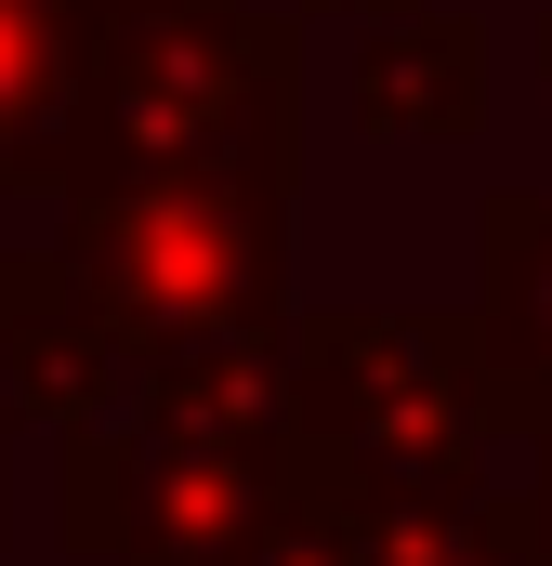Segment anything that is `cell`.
Instances as JSON below:
<instances>
[{
  "label": "cell",
  "mask_w": 552,
  "mask_h": 566,
  "mask_svg": "<svg viewBox=\"0 0 552 566\" xmlns=\"http://www.w3.org/2000/svg\"><path fill=\"white\" fill-rule=\"evenodd\" d=\"M171 158H302L289 0H79V119L53 198Z\"/></svg>",
  "instance_id": "cell-1"
},
{
  "label": "cell",
  "mask_w": 552,
  "mask_h": 566,
  "mask_svg": "<svg viewBox=\"0 0 552 566\" xmlns=\"http://www.w3.org/2000/svg\"><path fill=\"white\" fill-rule=\"evenodd\" d=\"M289 448L329 488H460L513 448L474 303H316L289 316Z\"/></svg>",
  "instance_id": "cell-2"
},
{
  "label": "cell",
  "mask_w": 552,
  "mask_h": 566,
  "mask_svg": "<svg viewBox=\"0 0 552 566\" xmlns=\"http://www.w3.org/2000/svg\"><path fill=\"white\" fill-rule=\"evenodd\" d=\"M53 264L93 290L132 343L158 329H224V316H289V211L302 158H171V171H106L53 198Z\"/></svg>",
  "instance_id": "cell-3"
},
{
  "label": "cell",
  "mask_w": 552,
  "mask_h": 566,
  "mask_svg": "<svg viewBox=\"0 0 552 566\" xmlns=\"http://www.w3.org/2000/svg\"><path fill=\"white\" fill-rule=\"evenodd\" d=\"M276 501H289V434H198L132 409L53 434V541L93 566H237Z\"/></svg>",
  "instance_id": "cell-4"
},
{
  "label": "cell",
  "mask_w": 552,
  "mask_h": 566,
  "mask_svg": "<svg viewBox=\"0 0 552 566\" xmlns=\"http://www.w3.org/2000/svg\"><path fill=\"white\" fill-rule=\"evenodd\" d=\"M119 409H132V329L53 251H13V290H0V422L79 434V422H119Z\"/></svg>",
  "instance_id": "cell-5"
},
{
  "label": "cell",
  "mask_w": 552,
  "mask_h": 566,
  "mask_svg": "<svg viewBox=\"0 0 552 566\" xmlns=\"http://www.w3.org/2000/svg\"><path fill=\"white\" fill-rule=\"evenodd\" d=\"M342 119L369 145H474L487 133V27L447 0H395L342 53Z\"/></svg>",
  "instance_id": "cell-6"
},
{
  "label": "cell",
  "mask_w": 552,
  "mask_h": 566,
  "mask_svg": "<svg viewBox=\"0 0 552 566\" xmlns=\"http://www.w3.org/2000/svg\"><path fill=\"white\" fill-rule=\"evenodd\" d=\"M132 422L289 434V316H224V329H158V343H132Z\"/></svg>",
  "instance_id": "cell-7"
},
{
  "label": "cell",
  "mask_w": 552,
  "mask_h": 566,
  "mask_svg": "<svg viewBox=\"0 0 552 566\" xmlns=\"http://www.w3.org/2000/svg\"><path fill=\"white\" fill-rule=\"evenodd\" d=\"M329 501H342L355 566H552V527L500 474H460V488H329Z\"/></svg>",
  "instance_id": "cell-8"
},
{
  "label": "cell",
  "mask_w": 552,
  "mask_h": 566,
  "mask_svg": "<svg viewBox=\"0 0 552 566\" xmlns=\"http://www.w3.org/2000/svg\"><path fill=\"white\" fill-rule=\"evenodd\" d=\"M474 329L500 356V409L527 434L552 396V185H500L474 211Z\"/></svg>",
  "instance_id": "cell-9"
},
{
  "label": "cell",
  "mask_w": 552,
  "mask_h": 566,
  "mask_svg": "<svg viewBox=\"0 0 552 566\" xmlns=\"http://www.w3.org/2000/svg\"><path fill=\"white\" fill-rule=\"evenodd\" d=\"M79 119V0H0V185L53 198Z\"/></svg>",
  "instance_id": "cell-10"
},
{
  "label": "cell",
  "mask_w": 552,
  "mask_h": 566,
  "mask_svg": "<svg viewBox=\"0 0 552 566\" xmlns=\"http://www.w3.org/2000/svg\"><path fill=\"white\" fill-rule=\"evenodd\" d=\"M237 566H355V541H342V501L302 474V448H289V501H276L264 527L237 541Z\"/></svg>",
  "instance_id": "cell-11"
},
{
  "label": "cell",
  "mask_w": 552,
  "mask_h": 566,
  "mask_svg": "<svg viewBox=\"0 0 552 566\" xmlns=\"http://www.w3.org/2000/svg\"><path fill=\"white\" fill-rule=\"evenodd\" d=\"M513 448H527V474H513V488H527V514L552 527V396H540V422L513 434Z\"/></svg>",
  "instance_id": "cell-12"
},
{
  "label": "cell",
  "mask_w": 552,
  "mask_h": 566,
  "mask_svg": "<svg viewBox=\"0 0 552 566\" xmlns=\"http://www.w3.org/2000/svg\"><path fill=\"white\" fill-rule=\"evenodd\" d=\"M289 13H302V27H316V13H342V27H369V13H395V0H289Z\"/></svg>",
  "instance_id": "cell-13"
},
{
  "label": "cell",
  "mask_w": 552,
  "mask_h": 566,
  "mask_svg": "<svg viewBox=\"0 0 552 566\" xmlns=\"http://www.w3.org/2000/svg\"><path fill=\"white\" fill-rule=\"evenodd\" d=\"M0 541H13V422H0Z\"/></svg>",
  "instance_id": "cell-14"
},
{
  "label": "cell",
  "mask_w": 552,
  "mask_h": 566,
  "mask_svg": "<svg viewBox=\"0 0 552 566\" xmlns=\"http://www.w3.org/2000/svg\"><path fill=\"white\" fill-rule=\"evenodd\" d=\"M540 93H552V27H540Z\"/></svg>",
  "instance_id": "cell-15"
},
{
  "label": "cell",
  "mask_w": 552,
  "mask_h": 566,
  "mask_svg": "<svg viewBox=\"0 0 552 566\" xmlns=\"http://www.w3.org/2000/svg\"><path fill=\"white\" fill-rule=\"evenodd\" d=\"M0 290H13V251H0Z\"/></svg>",
  "instance_id": "cell-16"
}]
</instances>
